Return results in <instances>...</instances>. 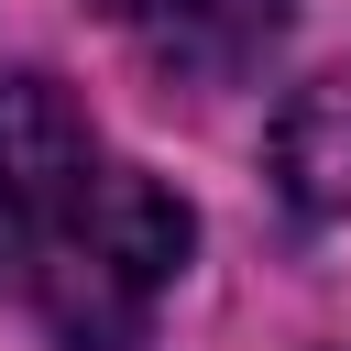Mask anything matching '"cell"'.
<instances>
[{
	"label": "cell",
	"instance_id": "cell-1",
	"mask_svg": "<svg viewBox=\"0 0 351 351\" xmlns=\"http://www.w3.org/2000/svg\"><path fill=\"white\" fill-rule=\"evenodd\" d=\"M186 197H165L143 165H110L66 88H0V285L66 351H143L154 307L186 274Z\"/></svg>",
	"mask_w": 351,
	"mask_h": 351
},
{
	"label": "cell",
	"instance_id": "cell-2",
	"mask_svg": "<svg viewBox=\"0 0 351 351\" xmlns=\"http://www.w3.org/2000/svg\"><path fill=\"white\" fill-rule=\"evenodd\" d=\"M165 77H197V88H230L263 44H274V0H99Z\"/></svg>",
	"mask_w": 351,
	"mask_h": 351
},
{
	"label": "cell",
	"instance_id": "cell-3",
	"mask_svg": "<svg viewBox=\"0 0 351 351\" xmlns=\"http://www.w3.org/2000/svg\"><path fill=\"white\" fill-rule=\"evenodd\" d=\"M274 176H285V197H296L307 219H340V208H351V88H340V77H318V88L285 99V121H274Z\"/></svg>",
	"mask_w": 351,
	"mask_h": 351
}]
</instances>
